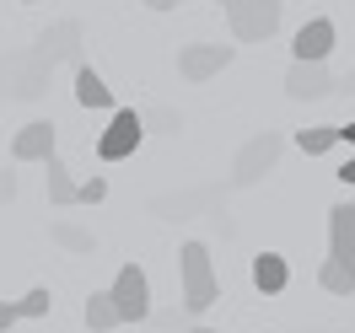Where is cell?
<instances>
[{"mask_svg":"<svg viewBox=\"0 0 355 333\" xmlns=\"http://www.w3.org/2000/svg\"><path fill=\"white\" fill-rule=\"evenodd\" d=\"M178 274H183V307H189V312L216 307L221 285H216V264H210V247H205V242H183V253H178Z\"/></svg>","mask_w":355,"mask_h":333,"instance_id":"1","label":"cell"},{"mask_svg":"<svg viewBox=\"0 0 355 333\" xmlns=\"http://www.w3.org/2000/svg\"><path fill=\"white\" fill-rule=\"evenodd\" d=\"M221 6H226V27H232L237 44H264V38H275L280 11H286V0H221Z\"/></svg>","mask_w":355,"mask_h":333,"instance_id":"2","label":"cell"},{"mask_svg":"<svg viewBox=\"0 0 355 333\" xmlns=\"http://www.w3.org/2000/svg\"><path fill=\"white\" fill-rule=\"evenodd\" d=\"M113 312H119V323H146L151 317V280H146V269L140 264H124L119 274H113Z\"/></svg>","mask_w":355,"mask_h":333,"instance_id":"3","label":"cell"},{"mask_svg":"<svg viewBox=\"0 0 355 333\" xmlns=\"http://www.w3.org/2000/svg\"><path fill=\"white\" fill-rule=\"evenodd\" d=\"M140 140H146V113H135V108H113L108 129L97 134V156H103V161H124V156L140 151Z\"/></svg>","mask_w":355,"mask_h":333,"instance_id":"4","label":"cell"},{"mask_svg":"<svg viewBox=\"0 0 355 333\" xmlns=\"http://www.w3.org/2000/svg\"><path fill=\"white\" fill-rule=\"evenodd\" d=\"M232 60H237V44H189V48H178V75L200 87L210 75H221Z\"/></svg>","mask_w":355,"mask_h":333,"instance_id":"5","label":"cell"},{"mask_svg":"<svg viewBox=\"0 0 355 333\" xmlns=\"http://www.w3.org/2000/svg\"><path fill=\"white\" fill-rule=\"evenodd\" d=\"M280 145H286L280 134H253L243 151H237V172H232V178L243 183V188H248V183H259V178L269 172V167L280 161Z\"/></svg>","mask_w":355,"mask_h":333,"instance_id":"6","label":"cell"},{"mask_svg":"<svg viewBox=\"0 0 355 333\" xmlns=\"http://www.w3.org/2000/svg\"><path fill=\"white\" fill-rule=\"evenodd\" d=\"M334 87H339V81L329 75V65H323V60H291V70H286V91L296 97V102L329 97Z\"/></svg>","mask_w":355,"mask_h":333,"instance_id":"7","label":"cell"},{"mask_svg":"<svg viewBox=\"0 0 355 333\" xmlns=\"http://www.w3.org/2000/svg\"><path fill=\"white\" fill-rule=\"evenodd\" d=\"M329 54H334V22L329 17H312V22L296 27L291 60H329Z\"/></svg>","mask_w":355,"mask_h":333,"instance_id":"8","label":"cell"},{"mask_svg":"<svg viewBox=\"0 0 355 333\" xmlns=\"http://www.w3.org/2000/svg\"><path fill=\"white\" fill-rule=\"evenodd\" d=\"M49 156H54V124H49V118H33L27 129H17L11 161H49Z\"/></svg>","mask_w":355,"mask_h":333,"instance_id":"9","label":"cell"},{"mask_svg":"<svg viewBox=\"0 0 355 333\" xmlns=\"http://www.w3.org/2000/svg\"><path fill=\"white\" fill-rule=\"evenodd\" d=\"M76 38H81V27H76V22H54L44 38H38V60H49V65L76 60V65H81V44H76Z\"/></svg>","mask_w":355,"mask_h":333,"instance_id":"10","label":"cell"},{"mask_svg":"<svg viewBox=\"0 0 355 333\" xmlns=\"http://www.w3.org/2000/svg\"><path fill=\"white\" fill-rule=\"evenodd\" d=\"M329 247L339 264H355V204H334L329 210Z\"/></svg>","mask_w":355,"mask_h":333,"instance_id":"11","label":"cell"},{"mask_svg":"<svg viewBox=\"0 0 355 333\" xmlns=\"http://www.w3.org/2000/svg\"><path fill=\"white\" fill-rule=\"evenodd\" d=\"M76 102H81V108H108L113 113V87L92 65H76Z\"/></svg>","mask_w":355,"mask_h":333,"instance_id":"12","label":"cell"},{"mask_svg":"<svg viewBox=\"0 0 355 333\" xmlns=\"http://www.w3.org/2000/svg\"><path fill=\"white\" fill-rule=\"evenodd\" d=\"M253 285L264 290V296H280V290L291 285V264L280 253H259V258H253Z\"/></svg>","mask_w":355,"mask_h":333,"instance_id":"13","label":"cell"},{"mask_svg":"<svg viewBox=\"0 0 355 333\" xmlns=\"http://www.w3.org/2000/svg\"><path fill=\"white\" fill-rule=\"evenodd\" d=\"M44 167H49V204H54V210H70V204H76V178H70V167L60 161V151L49 156Z\"/></svg>","mask_w":355,"mask_h":333,"instance_id":"14","label":"cell"},{"mask_svg":"<svg viewBox=\"0 0 355 333\" xmlns=\"http://www.w3.org/2000/svg\"><path fill=\"white\" fill-rule=\"evenodd\" d=\"M49 75H54V65H49V60H38V54H33V60H22V65H17V97H38V91L49 87Z\"/></svg>","mask_w":355,"mask_h":333,"instance_id":"15","label":"cell"},{"mask_svg":"<svg viewBox=\"0 0 355 333\" xmlns=\"http://www.w3.org/2000/svg\"><path fill=\"white\" fill-rule=\"evenodd\" d=\"M318 285L329 290V296H355V264H339V258H329V264L318 269Z\"/></svg>","mask_w":355,"mask_h":333,"instance_id":"16","label":"cell"},{"mask_svg":"<svg viewBox=\"0 0 355 333\" xmlns=\"http://www.w3.org/2000/svg\"><path fill=\"white\" fill-rule=\"evenodd\" d=\"M87 328L92 333L119 328V312H113V296H108V290H92V296H87Z\"/></svg>","mask_w":355,"mask_h":333,"instance_id":"17","label":"cell"},{"mask_svg":"<svg viewBox=\"0 0 355 333\" xmlns=\"http://www.w3.org/2000/svg\"><path fill=\"white\" fill-rule=\"evenodd\" d=\"M296 145H302V156H329L339 145V124H312L296 134Z\"/></svg>","mask_w":355,"mask_h":333,"instance_id":"18","label":"cell"},{"mask_svg":"<svg viewBox=\"0 0 355 333\" xmlns=\"http://www.w3.org/2000/svg\"><path fill=\"white\" fill-rule=\"evenodd\" d=\"M49 307H54V290H49V285H33L22 301H11L17 323H22V317H49Z\"/></svg>","mask_w":355,"mask_h":333,"instance_id":"19","label":"cell"},{"mask_svg":"<svg viewBox=\"0 0 355 333\" xmlns=\"http://www.w3.org/2000/svg\"><path fill=\"white\" fill-rule=\"evenodd\" d=\"M108 199V178L97 172V178H87V183H76V204H103Z\"/></svg>","mask_w":355,"mask_h":333,"instance_id":"20","label":"cell"},{"mask_svg":"<svg viewBox=\"0 0 355 333\" xmlns=\"http://www.w3.org/2000/svg\"><path fill=\"white\" fill-rule=\"evenodd\" d=\"M54 237H60L65 247H76V253H92V237H87V231H70V226H60Z\"/></svg>","mask_w":355,"mask_h":333,"instance_id":"21","label":"cell"},{"mask_svg":"<svg viewBox=\"0 0 355 333\" xmlns=\"http://www.w3.org/2000/svg\"><path fill=\"white\" fill-rule=\"evenodd\" d=\"M17 199V172H0V204Z\"/></svg>","mask_w":355,"mask_h":333,"instance_id":"22","label":"cell"},{"mask_svg":"<svg viewBox=\"0 0 355 333\" xmlns=\"http://www.w3.org/2000/svg\"><path fill=\"white\" fill-rule=\"evenodd\" d=\"M17 328V312H11V301H0V333Z\"/></svg>","mask_w":355,"mask_h":333,"instance_id":"23","label":"cell"},{"mask_svg":"<svg viewBox=\"0 0 355 333\" xmlns=\"http://www.w3.org/2000/svg\"><path fill=\"white\" fill-rule=\"evenodd\" d=\"M339 183H345V188H355V151H350V161L339 167Z\"/></svg>","mask_w":355,"mask_h":333,"instance_id":"24","label":"cell"},{"mask_svg":"<svg viewBox=\"0 0 355 333\" xmlns=\"http://www.w3.org/2000/svg\"><path fill=\"white\" fill-rule=\"evenodd\" d=\"M339 145H355V118H350V124H339Z\"/></svg>","mask_w":355,"mask_h":333,"instance_id":"25","label":"cell"},{"mask_svg":"<svg viewBox=\"0 0 355 333\" xmlns=\"http://www.w3.org/2000/svg\"><path fill=\"white\" fill-rule=\"evenodd\" d=\"M146 6H151V11H178L183 0H146Z\"/></svg>","mask_w":355,"mask_h":333,"instance_id":"26","label":"cell"},{"mask_svg":"<svg viewBox=\"0 0 355 333\" xmlns=\"http://www.w3.org/2000/svg\"><path fill=\"white\" fill-rule=\"evenodd\" d=\"M194 333H216V328H194Z\"/></svg>","mask_w":355,"mask_h":333,"instance_id":"27","label":"cell"},{"mask_svg":"<svg viewBox=\"0 0 355 333\" xmlns=\"http://www.w3.org/2000/svg\"><path fill=\"white\" fill-rule=\"evenodd\" d=\"M216 6H221V0H216Z\"/></svg>","mask_w":355,"mask_h":333,"instance_id":"28","label":"cell"},{"mask_svg":"<svg viewBox=\"0 0 355 333\" xmlns=\"http://www.w3.org/2000/svg\"><path fill=\"white\" fill-rule=\"evenodd\" d=\"M350 204H355V199H350Z\"/></svg>","mask_w":355,"mask_h":333,"instance_id":"29","label":"cell"}]
</instances>
